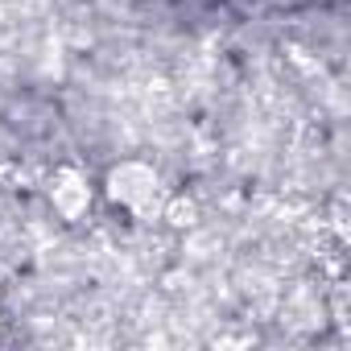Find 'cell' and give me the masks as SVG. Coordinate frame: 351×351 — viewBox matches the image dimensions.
Returning <instances> with one entry per match:
<instances>
[{"instance_id": "obj_2", "label": "cell", "mask_w": 351, "mask_h": 351, "mask_svg": "<svg viewBox=\"0 0 351 351\" xmlns=\"http://www.w3.org/2000/svg\"><path fill=\"white\" fill-rule=\"evenodd\" d=\"M50 203H54V211H58L62 219H83V215H87V207H91V186H87V178H83L75 165H62V169L54 173V182H50Z\"/></svg>"}, {"instance_id": "obj_1", "label": "cell", "mask_w": 351, "mask_h": 351, "mask_svg": "<svg viewBox=\"0 0 351 351\" xmlns=\"http://www.w3.org/2000/svg\"><path fill=\"white\" fill-rule=\"evenodd\" d=\"M104 191L108 199L128 211L132 219H153V215H165V191H161V178H157V169L128 157L120 165L108 169V178H104Z\"/></svg>"}]
</instances>
